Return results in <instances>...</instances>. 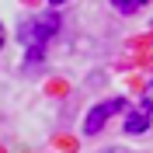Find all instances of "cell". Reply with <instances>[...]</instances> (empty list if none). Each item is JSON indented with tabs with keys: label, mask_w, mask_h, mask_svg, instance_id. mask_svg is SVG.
<instances>
[{
	"label": "cell",
	"mask_w": 153,
	"mask_h": 153,
	"mask_svg": "<svg viewBox=\"0 0 153 153\" xmlns=\"http://www.w3.org/2000/svg\"><path fill=\"white\" fill-rule=\"evenodd\" d=\"M0 42H4V38H0Z\"/></svg>",
	"instance_id": "52a82bcc"
},
{
	"label": "cell",
	"mask_w": 153,
	"mask_h": 153,
	"mask_svg": "<svg viewBox=\"0 0 153 153\" xmlns=\"http://www.w3.org/2000/svg\"><path fill=\"white\" fill-rule=\"evenodd\" d=\"M143 108L153 115V76H150V84H146V94H143Z\"/></svg>",
	"instance_id": "5b68a950"
},
{
	"label": "cell",
	"mask_w": 153,
	"mask_h": 153,
	"mask_svg": "<svg viewBox=\"0 0 153 153\" xmlns=\"http://www.w3.org/2000/svg\"><path fill=\"white\" fill-rule=\"evenodd\" d=\"M150 0H111V7L118 10V14H136L139 7H146Z\"/></svg>",
	"instance_id": "277c9868"
},
{
	"label": "cell",
	"mask_w": 153,
	"mask_h": 153,
	"mask_svg": "<svg viewBox=\"0 0 153 153\" xmlns=\"http://www.w3.org/2000/svg\"><path fill=\"white\" fill-rule=\"evenodd\" d=\"M122 108H125V101H122V97H108V101L94 105L91 111H87V118H84V132H87V136H97L101 129H105V122L111 118V115H118Z\"/></svg>",
	"instance_id": "7a4b0ae2"
},
{
	"label": "cell",
	"mask_w": 153,
	"mask_h": 153,
	"mask_svg": "<svg viewBox=\"0 0 153 153\" xmlns=\"http://www.w3.org/2000/svg\"><path fill=\"white\" fill-rule=\"evenodd\" d=\"M56 28H59V18H56V14H42V18L21 25V42L42 49V45L49 42V35H56Z\"/></svg>",
	"instance_id": "6da1fadb"
},
{
	"label": "cell",
	"mask_w": 153,
	"mask_h": 153,
	"mask_svg": "<svg viewBox=\"0 0 153 153\" xmlns=\"http://www.w3.org/2000/svg\"><path fill=\"white\" fill-rule=\"evenodd\" d=\"M49 4H66V0H49Z\"/></svg>",
	"instance_id": "8992f818"
},
{
	"label": "cell",
	"mask_w": 153,
	"mask_h": 153,
	"mask_svg": "<svg viewBox=\"0 0 153 153\" xmlns=\"http://www.w3.org/2000/svg\"><path fill=\"white\" fill-rule=\"evenodd\" d=\"M150 122H153V115L150 111H146V108L143 105H139V111H132V115H129V122H125V132H143V129H150Z\"/></svg>",
	"instance_id": "3957f363"
}]
</instances>
